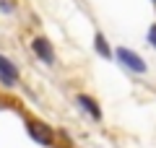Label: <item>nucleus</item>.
Returning a JSON list of instances; mask_svg holds the SVG:
<instances>
[{"instance_id": "nucleus-1", "label": "nucleus", "mask_w": 156, "mask_h": 148, "mask_svg": "<svg viewBox=\"0 0 156 148\" xmlns=\"http://www.w3.org/2000/svg\"><path fill=\"white\" fill-rule=\"evenodd\" d=\"M117 62L125 68V70H130V73H135V76H140V73H146L148 70V65H146V60L140 55H135L133 49H128V47H117Z\"/></svg>"}, {"instance_id": "nucleus-2", "label": "nucleus", "mask_w": 156, "mask_h": 148, "mask_svg": "<svg viewBox=\"0 0 156 148\" xmlns=\"http://www.w3.org/2000/svg\"><path fill=\"white\" fill-rule=\"evenodd\" d=\"M31 49H34V55L44 62V65H55V47H52V42L47 37H37L31 42Z\"/></svg>"}, {"instance_id": "nucleus-3", "label": "nucleus", "mask_w": 156, "mask_h": 148, "mask_svg": "<svg viewBox=\"0 0 156 148\" xmlns=\"http://www.w3.org/2000/svg\"><path fill=\"white\" fill-rule=\"evenodd\" d=\"M26 130H29V135H31V140H37L39 146H52V140H55V132H52L44 122H31L29 120Z\"/></svg>"}, {"instance_id": "nucleus-4", "label": "nucleus", "mask_w": 156, "mask_h": 148, "mask_svg": "<svg viewBox=\"0 0 156 148\" xmlns=\"http://www.w3.org/2000/svg\"><path fill=\"white\" fill-rule=\"evenodd\" d=\"M0 83H3V86H8V88L18 83V68L8 60L5 55H0Z\"/></svg>"}, {"instance_id": "nucleus-5", "label": "nucleus", "mask_w": 156, "mask_h": 148, "mask_svg": "<svg viewBox=\"0 0 156 148\" xmlns=\"http://www.w3.org/2000/svg\"><path fill=\"white\" fill-rule=\"evenodd\" d=\"M76 101H78V107H81V109H83L91 120H96V122L101 120V109H99V104H96L94 96H89V93H78Z\"/></svg>"}, {"instance_id": "nucleus-6", "label": "nucleus", "mask_w": 156, "mask_h": 148, "mask_svg": "<svg viewBox=\"0 0 156 148\" xmlns=\"http://www.w3.org/2000/svg\"><path fill=\"white\" fill-rule=\"evenodd\" d=\"M94 47H96V52H99L101 57H112V49H109V44H107L104 34H96L94 37Z\"/></svg>"}, {"instance_id": "nucleus-7", "label": "nucleus", "mask_w": 156, "mask_h": 148, "mask_svg": "<svg viewBox=\"0 0 156 148\" xmlns=\"http://www.w3.org/2000/svg\"><path fill=\"white\" fill-rule=\"evenodd\" d=\"M148 44H151V47L156 49V23H154V26L148 29Z\"/></svg>"}, {"instance_id": "nucleus-8", "label": "nucleus", "mask_w": 156, "mask_h": 148, "mask_svg": "<svg viewBox=\"0 0 156 148\" xmlns=\"http://www.w3.org/2000/svg\"><path fill=\"white\" fill-rule=\"evenodd\" d=\"M0 8H3L5 13H11L13 11V3H11V0H0Z\"/></svg>"}, {"instance_id": "nucleus-9", "label": "nucleus", "mask_w": 156, "mask_h": 148, "mask_svg": "<svg viewBox=\"0 0 156 148\" xmlns=\"http://www.w3.org/2000/svg\"><path fill=\"white\" fill-rule=\"evenodd\" d=\"M154 3H156V0H154Z\"/></svg>"}]
</instances>
